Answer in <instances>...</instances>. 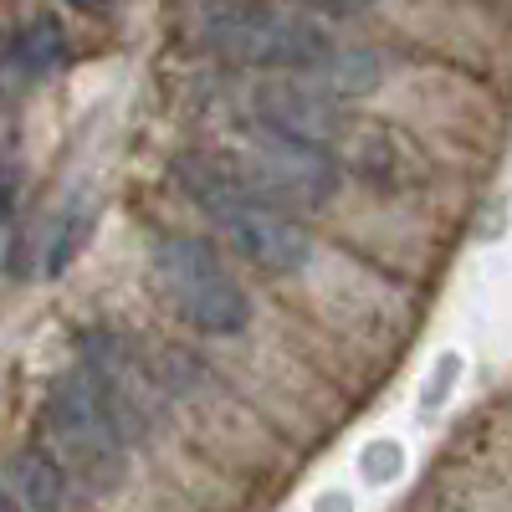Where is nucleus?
Returning a JSON list of instances; mask_svg holds the SVG:
<instances>
[{"label": "nucleus", "mask_w": 512, "mask_h": 512, "mask_svg": "<svg viewBox=\"0 0 512 512\" xmlns=\"http://www.w3.org/2000/svg\"><path fill=\"white\" fill-rule=\"evenodd\" d=\"M0 512H21V507H16V497H11L6 487H0Z\"/></svg>", "instance_id": "nucleus-12"}, {"label": "nucleus", "mask_w": 512, "mask_h": 512, "mask_svg": "<svg viewBox=\"0 0 512 512\" xmlns=\"http://www.w3.org/2000/svg\"><path fill=\"white\" fill-rule=\"evenodd\" d=\"M11 477V492H16V507L21 512H77V482L57 466V456L47 446H21L6 466Z\"/></svg>", "instance_id": "nucleus-7"}, {"label": "nucleus", "mask_w": 512, "mask_h": 512, "mask_svg": "<svg viewBox=\"0 0 512 512\" xmlns=\"http://www.w3.org/2000/svg\"><path fill=\"white\" fill-rule=\"evenodd\" d=\"M241 175L262 190L267 200L287 205V210H313L328 205L338 190V164L323 144L277 134L267 123H251L246 134V154H241Z\"/></svg>", "instance_id": "nucleus-5"}, {"label": "nucleus", "mask_w": 512, "mask_h": 512, "mask_svg": "<svg viewBox=\"0 0 512 512\" xmlns=\"http://www.w3.org/2000/svg\"><path fill=\"white\" fill-rule=\"evenodd\" d=\"M62 57H67L62 26H57L52 16H36V21L21 31V67H26L31 77H47V72L62 67Z\"/></svg>", "instance_id": "nucleus-8"}, {"label": "nucleus", "mask_w": 512, "mask_h": 512, "mask_svg": "<svg viewBox=\"0 0 512 512\" xmlns=\"http://www.w3.org/2000/svg\"><path fill=\"white\" fill-rule=\"evenodd\" d=\"M180 185L205 216L231 236V246L256 272L287 277V272H297L308 262L313 241H308L303 226H297V216L287 205L267 200L236 164L210 159V154H185L180 159Z\"/></svg>", "instance_id": "nucleus-1"}, {"label": "nucleus", "mask_w": 512, "mask_h": 512, "mask_svg": "<svg viewBox=\"0 0 512 512\" xmlns=\"http://www.w3.org/2000/svg\"><path fill=\"white\" fill-rule=\"evenodd\" d=\"M11 200H16V175H11V164L0 159V216L11 210Z\"/></svg>", "instance_id": "nucleus-10"}, {"label": "nucleus", "mask_w": 512, "mask_h": 512, "mask_svg": "<svg viewBox=\"0 0 512 512\" xmlns=\"http://www.w3.org/2000/svg\"><path fill=\"white\" fill-rule=\"evenodd\" d=\"M256 123L277 128V134H292V139H308V144H333L338 128H344V113H338V98L323 93L313 77L303 72H277L256 88Z\"/></svg>", "instance_id": "nucleus-6"}, {"label": "nucleus", "mask_w": 512, "mask_h": 512, "mask_svg": "<svg viewBox=\"0 0 512 512\" xmlns=\"http://www.w3.org/2000/svg\"><path fill=\"white\" fill-rule=\"evenodd\" d=\"M128 441L134 436H128V425L108 405V395L98 390L88 364L52 384L47 405H41V446L57 456V466L88 497H108L123 487Z\"/></svg>", "instance_id": "nucleus-2"}, {"label": "nucleus", "mask_w": 512, "mask_h": 512, "mask_svg": "<svg viewBox=\"0 0 512 512\" xmlns=\"http://www.w3.org/2000/svg\"><path fill=\"white\" fill-rule=\"evenodd\" d=\"M149 282L164 297V308L195 333L231 338L251 323L246 287L221 262V251L200 236H164L149 256Z\"/></svg>", "instance_id": "nucleus-3"}, {"label": "nucleus", "mask_w": 512, "mask_h": 512, "mask_svg": "<svg viewBox=\"0 0 512 512\" xmlns=\"http://www.w3.org/2000/svg\"><path fill=\"white\" fill-rule=\"evenodd\" d=\"M205 41L226 62L262 67V72H313L333 52V36L313 16H297L282 6H256V0L210 11Z\"/></svg>", "instance_id": "nucleus-4"}, {"label": "nucleus", "mask_w": 512, "mask_h": 512, "mask_svg": "<svg viewBox=\"0 0 512 512\" xmlns=\"http://www.w3.org/2000/svg\"><path fill=\"white\" fill-rule=\"evenodd\" d=\"M308 11H328V16H354L364 6H374V0H303Z\"/></svg>", "instance_id": "nucleus-9"}, {"label": "nucleus", "mask_w": 512, "mask_h": 512, "mask_svg": "<svg viewBox=\"0 0 512 512\" xmlns=\"http://www.w3.org/2000/svg\"><path fill=\"white\" fill-rule=\"evenodd\" d=\"M72 11H88V16H98V11H108V0H67Z\"/></svg>", "instance_id": "nucleus-11"}]
</instances>
